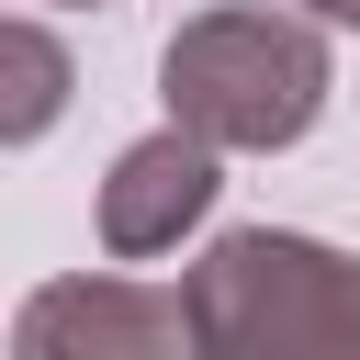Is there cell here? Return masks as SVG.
I'll return each mask as SVG.
<instances>
[{"instance_id": "6", "label": "cell", "mask_w": 360, "mask_h": 360, "mask_svg": "<svg viewBox=\"0 0 360 360\" xmlns=\"http://www.w3.org/2000/svg\"><path fill=\"white\" fill-rule=\"evenodd\" d=\"M292 11H315L326 34H360V0H292Z\"/></svg>"}, {"instance_id": "3", "label": "cell", "mask_w": 360, "mask_h": 360, "mask_svg": "<svg viewBox=\"0 0 360 360\" xmlns=\"http://www.w3.org/2000/svg\"><path fill=\"white\" fill-rule=\"evenodd\" d=\"M214 191H225V146H214V135H191V124H158V135H135V146L101 169L90 225H101V248H112V259H169L180 236H202Z\"/></svg>"}, {"instance_id": "7", "label": "cell", "mask_w": 360, "mask_h": 360, "mask_svg": "<svg viewBox=\"0 0 360 360\" xmlns=\"http://www.w3.org/2000/svg\"><path fill=\"white\" fill-rule=\"evenodd\" d=\"M56 11H112V0H56Z\"/></svg>"}, {"instance_id": "2", "label": "cell", "mask_w": 360, "mask_h": 360, "mask_svg": "<svg viewBox=\"0 0 360 360\" xmlns=\"http://www.w3.org/2000/svg\"><path fill=\"white\" fill-rule=\"evenodd\" d=\"M180 304L202 360H360V259L292 225H225L180 270Z\"/></svg>"}, {"instance_id": "1", "label": "cell", "mask_w": 360, "mask_h": 360, "mask_svg": "<svg viewBox=\"0 0 360 360\" xmlns=\"http://www.w3.org/2000/svg\"><path fill=\"white\" fill-rule=\"evenodd\" d=\"M326 90H338V45H326V22L292 11V0L191 11V22L169 34V56H158L169 124L214 135L225 158H281V146H304L315 112H326Z\"/></svg>"}, {"instance_id": "5", "label": "cell", "mask_w": 360, "mask_h": 360, "mask_svg": "<svg viewBox=\"0 0 360 360\" xmlns=\"http://www.w3.org/2000/svg\"><path fill=\"white\" fill-rule=\"evenodd\" d=\"M79 101V56L56 22L34 11H0V146H45Z\"/></svg>"}, {"instance_id": "4", "label": "cell", "mask_w": 360, "mask_h": 360, "mask_svg": "<svg viewBox=\"0 0 360 360\" xmlns=\"http://www.w3.org/2000/svg\"><path fill=\"white\" fill-rule=\"evenodd\" d=\"M11 349L22 360H180L191 349V304L158 292V281H45L22 315H11Z\"/></svg>"}]
</instances>
